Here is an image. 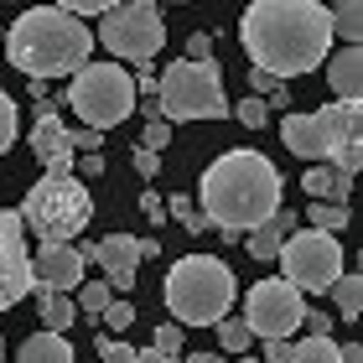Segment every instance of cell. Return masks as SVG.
Masks as SVG:
<instances>
[{
  "label": "cell",
  "mask_w": 363,
  "mask_h": 363,
  "mask_svg": "<svg viewBox=\"0 0 363 363\" xmlns=\"http://www.w3.org/2000/svg\"><path fill=\"white\" fill-rule=\"evenodd\" d=\"M239 42L255 68L301 78L333 52V11L327 0H250L239 16Z\"/></svg>",
  "instance_id": "cell-1"
},
{
  "label": "cell",
  "mask_w": 363,
  "mask_h": 363,
  "mask_svg": "<svg viewBox=\"0 0 363 363\" xmlns=\"http://www.w3.org/2000/svg\"><path fill=\"white\" fill-rule=\"evenodd\" d=\"M280 167H270V156L250 151V145H239V151H223L213 167L203 172L197 182V213L208 218V228H218V239L234 244L239 234H250L270 218L280 208Z\"/></svg>",
  "instance_id": "cell-2"
},
{
  "label": "cell",
  "mask_w": 363,
  "mask_h": 363,
  "mask_svg": "<svg viewBox=\"0 0 363 363\" xmlns=\"http://www.w3.org/2000/svg\"><path fill=\"white\" fill-rule=\"evenodd\" d=\"M0 42H6L11 68L26 73V78H42V84L73 78L94 57V26H84V16H73L62 6L21 11L6 31H0Z\"/></svg>",
  "instance_id": "cell-3"
},
{
  "label": "cell",
  "mask_w": 363,
  "mask_h": 363,
  "mask_svg": "<svg viewBox=\"0 0 363 363\" xmlns=\"http://www.w3.org/2000/svg\"><path fill=\"white\" fill-rule=\"evenodd\" d=\"M234 296L239 275L218 255H187L167 270V311L177 327H213L218 317H228Z\"/></svg>",
  "instance_id": "cell-4"
},
{
  "label": "cell",
  "mask_w": 363,
  "mask_h": 363,
  "mask_svg": "<svg viewBox=\"0 0 363 363\" xmlns=\"http://www.w3.org/2000/svg\"><path fill=\"white\" fill-rule=\"evenodd\" d=\"M94 218V197L84 177L73 172H42V182L21 197V223L42 244H73Z\"/></svg>",
  "instance_id": "cell-5"
},
{
  "label": "cell",
  "mask_w": 363,
  "mask_h": 363,
  "mask_svg": "<svg viewBox=\"0 0 363 363\" xmlns=\"http://www.w3.org/2000/svg\"><path fill=\"white\" fill-rule=\"evenodd\" d=\"M156 109L167 125L182 120H223L228 114V94H223V73L213 57H177L172 68L156 73Z\"/></svg>",
  "instance_id": "cell-6"
},
{
  "label": "cell",
  "mask_w": 363,
  "mask_h": 363,
  "mask_svg": "<svg viewBox=\"0 0 363 363\" xmlns=\"http://www.w3.org/2000/svg\"><path fill=\"white\" fill-rule=\"evenodd\" d=\"M68 109L89 130H114L135 114V78L120 62H84L68 84Z\"/></svg>",
  "instance_id": "cell-7"
},
{
  "label": "cell",
  "mask_w": 363,
  "mask_h": 363,
  "mask_svg": "<svg viewBox=\"0 0 363 363\" xmlns=\"http://www.w3.org/2000/svg\"><path fill=\"white\" fill-rule=\"evenodd\" d=\"M363 109L348 99H333L327 109H296L280 120V140L296 161H327L342 140H358Z\"/></svg>",
  "instance_id": "cell-8"
},
{
  "label": "cell",
  "mask_w": 363,
  "mask_h": 363,
  "mask_svg": "<svg viewBox=\"0 0 363 363\" xmlns=\"http://www.w3.org/2000/svg\"><path fill=\"white\" fill-rule=\"evenodd\" d=\"M94 42H104L109 57H125V62H151L161 47H167V21H161V6L156 0H120L99 16L94 26Z\"/></svg>",
  "instance_id": "cell-9"
},
{
  "label": "cell",
  "mask_w": 363,
  "mask_h": 363,
  "mask_svg": "<svg viewBox=\"0 0 363 363\" xmlns=\"http://www.w3.org/2000/svg\"><path fill=\"white\" fill-rule=\"evenodd\" d=\"M280 270L301 296H322L333 286V275L342 270V244L322 228H306V234H286L280 239Z\"/></svg>",
  "instance_id": "cell-10"
},
{
  "label": "cell",
  "mask_w": 363,
  "mask_h": 363,
  "mask_svg": "<svg viewBox=\"0 0 363 363\" xmlns=\"http://www.w3.org/2000/svg\"><path fill=\"white\" fill-rule=\"evenodd\" d=\"M306 317V296L291 286L286 275L280 280H259L244 296V322H250L255 337H291Z\"/></svg>",
  "instance_id": "cell-11"
},
{
  "label": "cell",
  "mask_w": 363,
  "mask_h": 363,
  "mask_svg": "<svg viewBox=\"0 0 363 363\" xmlns=\"http://www.w3.org/2000/svg\"><path fill=\"white\" fill-rule=\"evenodd\" d=\"M78 255L94 259V265L104 270L109 291H130V286H135V275H140V265L161 255V244L156 239H135V234H104L99 244H84Z\"/></svg>",
  "instance_id": "cell-12"
},
{
  "label": "cell",
  "mask_w": 363,
  "mask_h": 363,
  "mask_svg": "<svg viewBox=\"0 0 363 363\" xmlns=\"http://www.w3.org/2000/svg\"><path fill=\"white\" fill-rule=\"evenodd\" d=\"M31 250H26V223L21 213L0 208V311L21 306V296H31Z\"/></svg>",
  "instance_id": "cell-13"
},
{
  "label": "cell",
  "mask_w": 363,
  "mask_h": 363,
  "mask_svg": "<svg viewBox=\"0 0 363 363\" xmlns=\"http://www.w3.org/2000/svg\"><path fill=\"white\" fill-rule=\"evenodd\" d=\"M26 265H31V291H68L73 296L89 259L78 255V244H42Z\"/></svg>",
  "instance_id": "cell-14"
},
{
  "label": "cell",
  "mask_w": 363,
  "mask_h": 363,
  "mask_svg": "<svg viewBox=\"0 0 363 363\" xmlns=\"http://www.w3.org/2000/svg\"><path fill=\"white\" fill-rule=\"evenodd\" d=\"M26 145H31V156H37L47 172H73V156H78V151H73V130L62 125L57 109H42V114H37Z\"/></svg>",
  "instance_id": "cell-15"
},
{
  "label": "cell",
  "mask_w": 363,
  "mask_h": 363,
  "mask_svg": "<svg viewBox=\"0 0 363 363\" xmlns=\"http://www.w3.org/2000/svg\"><path fill=\"white\" fill-rule=\"evenodd\" d=\"M327 62V84H333L337 99H348V104H358L363 99V47L358 42H342L333 57H322Z\"/></svg>",
  "instance_id": "cell-16"
},
{
  "label": "cell",
  "mask_w": 363,
  "mask_h": 363,
  "mask_svg": "<svg viewBox=\"0 0 363 363\" xmlns=\"http://www.w3.org/2000/svg\"><path fill=\"white\" fill-rule=\"evenodd\" d=\"M301 192L311 197V203H353V177L333 172L327 161H306V177H301Z\"/></svg>",
  "instance_id": "cell-17"
},
{
  "label": "cell",
  "mask_w": 363,
  "mask_h": 363,
  "mask_svg": "<svg viewBox=\"0 0 363 363\" xmlns=\"http://www.w3.org/2000/svg\"><path fill=\"white\" fill-rule=\"evenodd\" d=\"M16 363H73V342H68V333H31L26 342H21V353H16Z\"/></svg>",
  "instance_id": "cell-18"
},
{
  "label": "cell",
  "mask_w": 363,
  "mask_h": 363,
  "mask_svg": "<svg viewBox=\"0 0 363 363\" xmlns=\"http://www.w3.org/2000/svg\"><path fill=\"white\" fill-rule=\"evenodd\" d=\"M327 296L337 301V317L342 322H358V311H363V275L358 270H337L333 286H327Z\"/></svg>",
  "instance_id": "cell-19"
},
{
  "label": "cell",
  "mask_w": 363,
  "mask_h": 363,
  "mask_svg": "<svg viewBox=\"0 0 363 363\" xmlns=\"http://www.w3.org/2000/svg\"><path fill=\"white\" fill-rule=\"evenodd\" d=\"M42 296V327L47 333H68V327L78 322V306L68 291H37Z\"/></svg>",
  "instance_id": "cell-20"
},
{
  "label": "cell",
  "mask_w": 363,
  "mask_h": 363,
  "mask_svg": "<svg viewBox=\"0 0 363 363\" xmlns=\"http://www.w3.org/2000/svg\"><path fill=\"white\" fill-rule=\"evenodd\" d=\"M333 11V42H358L363 37V0H337Z\"/></svg>",
  "instance_id": "cell-21"
},
{
  "label": "cell",
  "mask_w": 363,
  "mask_h": 363,
  "mask_svg": "<svg viewBox=\"0 0 363 363\" xmlns=\"http://www.w3.org/2000/svg\"><path fill=\"white\" fill-rule=\"evenodd\" d=\"M114 301V291H109V280H78L73 286V306H78V317H99Z\"/></svg>",
  "instance_id": "cell-22"
},
{
  "label": "cell",
  "mask_w": 363,
  "mask_h": 363,
  "mask_svg": "<svg viewBox=\"0 0 363 363\" xmlns=\"http://www.w3.org/2000/svg\"><path fill=\"white\" fill-rule=\"evenodd\" d=\"M291 363H342V348L333 337H301V342H291Z\"/></svg>",
  "instance_id": "cell-23"
},
{
  "label": "cell",
  "mask_w": 363,
  "mask_h": 363,
  "mask_svg": "<svg viewBox=\"0 0 363 363\" xmlns=\"http://www.w3.org/2000/svg\"><path fill=\"white\" fill-rule=\"evenodd\" d=\"M306 218H311V228H322V234H342V228L353 223V208H342V203H306Z\"/></svg>",
  "instance_id": "cell-24"
},
{
  "label": "cell",
  "mask_w": 363,
  "mask_h": 363,
  "mask_svg": "<svg viewBox=\"0 0 363 363\" xmlns=\"http://www.w3.org/2000/svg\"><path fill=\"white\" fill-rule=\"evenodd\" d=\"M213 327H218V342H223V353H250L255 333H250V322H244V317H218Z\"/></svg>",
  "instance_id": "cell-25"
},
{
  "label": "cell",
  "mask_w": 363,
  "mask_h": 363,
  "mask_svg": "<svg viewBox=\"0 0 363 363\" xmlns=\"http://www.w3.org/2000/svg\"><path fill=\"white\" fill-rule=\"evenodd\" d=\"M250 84H255V94H259V99L270 94V104H275V109H291L286 78H275V73H265V68H250Z\"/></svg>",
  "instance_id": "cell-26"
},
{
  "label": "cell",
  "mask_w": 363,
  "mask_h": 363,
  "mask_svg": "<svg viewBox=\"0 0 363 363\" xmlns=\"http://www.w3.org/2000/svg\"><path fill=\"white\" fill-rule=\"evenodd\" d=\"M167 213H172L177 223H187V234H213V228H208V218L192 208V197H187V192H177L172 203H167Z\"/></svg>",
  "instance_id": "cell-27"
},
{
  "label": "cell",
  "mask_w": 363,
  "mask_h": 363,
  "mask_svg": "<svg viewBox=\"0 0 363 363\" xmlns=\"http://www.w3.org/2000/svg\"><path fill=\"white\" fill-rule=\"evenodd\" d=\"M228 109L239 114V125H244V130H265V125H270V104H265V99H259V94L239 99V104H228Z\"/></svg>",
  "instance_id": "cell-28"
},
{
  "label": "cell",
  "mask_w": 363,
  "mask_h": 363,
  "mask_svg": "<svg viewBox=\"0 0 363 363\" xmlns=\"http://www.w3.org/2000/svg\"><path fill=\"white\" fill-rule=\"evenodd\" d=\"M327 167L342 172V177H358V167H363V135H358V140H342L337 151L327 156Z\"/></svg>",
  "instance_id": "cell-29"
},
{
  "label": "cell",
  "mask_w": 363,
  "mask_h": 363,
  "mask_svg": "<svg viewBox=\"0 0 363 363\" xmlns=\"http://www.w3.org/2000/svg\"><path fill=\"white\" fill-rule=\"evenodd\" d=\"M16 130H21V120H16V99L0 89V156L16 145Z\"/></svg>",
  "instance_id": "cell-30"
},
{
  "label": "cell",
  "mask_w": 363,
  "mask_h": 363,
  "mask_svg": "<svg viewBox=\"0 0 363 363\" xmlns=\"http://www.w3.org/2000/svg\"><path fill=\"white\" fill-rule=\"evenodd\" d=\"M250 255H255V259H275V255H280V234H275L270 223L250 228Z\"/></svg>",
  "instance_id": "cell-31"
},
{
  "label": "cell",
  "mask_w": 363,
  "mask_h": 363,
  "mask_svg": "<svg viewBox=\"0 0 363 363\" xmlns=\"http://www.w3.org/2000/svg\"><path fill=\"white\" fill-rule=\"evenodd\" d=\"M99 322H104L109 333H125V327L135 322V306H130V301H120V296H114V301H109L104 311H99Z\"/></svg>",
  "instance_id": "cell-32"
},
{
  "label": "cell",
  "mask_w": 363,
  "mask_h": 363,
  "mask_svg": "<svg viewBox=\"0 0 363 363\" xmlns=\"http://www.w3.org/2000/svg\"><path fill=\"white\" fill-rule=\"evenodd\" d=\"M99 363H135V348L120 342V337H104V333H99Z\"/></svg>",
  "instance_id": "cell-33"
},
{
  "label": "cell",
  "mask_w": 363,
  "mask_h": 363,
  "mask_svg": "<svg viewBox=\"0 0 363 363\" xmlns=\"http://www.w3.org/2000/svg\"><path fill=\"white\" fill-rule=\"evenodd\" d=\"M140 145H145V151H167V145H172V125L161 120V114H156V120H145V135H140Z\"/></svg>",
  "instance_id": "cell-34"
},
{
  "label": "cell",
  "mask_w": 363,
  "mask_h": 363,
  "mask_svg": "<svg viewBox=\"0 0 363 363\" xmlns=\"http://www.w3.org/2000/svg\"><path fill=\"white\" fill-rule=\"evenodd\" d=\"M52 6L73 11V16H104L109 6H120V0H52Z\"/></svg>",
  "instance_id": "cell-35"
},
{
  "label": "cell",
  "mask_w": 363,
  "mask_h": 363,
  "mask_svg": "<svg viewBox=\"0 0 363 363\" xmlns=\"http://www.w3.org/2000/svg\"><path fill=\"white\" fill-rule=\"evenodd\" d=\"M130 167H135L140 177H156V172H161V151H145V145H135V156H130Z\"/></svg>",
  "instance_id": "cell-36"
},
{
  "label": "cell",
  "mask_w": 363,
  "mask_h": 363,
  "mask_svg": "<svg viewBox=\"0 0 363 363\" xmlns=\"http://www.w3.org/2000/svg\"><path fill=\"white\" fill-rule=\"evenodd\" d=\"M259 363H291V337H265V358Z\"/></svg>",
  "instance_id": "cell-37"
},
{
  "label": "cell",
  "mask_w": 363,
  "mask_h": 363,
  "mask_svg": "<svg viewBox=\"0 0 363 363\" xmlns=\"http://www.w3.org/2000/svg\"><path fill=\"white\" fill-rule=\"evenodd\" d=\"M156 348H167V353H182V327H177V322L156 327Z\"/></svg>",
  "instance_id": "cell-38"
},
{
  "label": "cell",
  "mask_w": 363,
  "mask_h": 363,
  "mask_svg": "<svg viewBox=\"0 0 363 363\" xmlns=\"http://www.w3.org/2000/svg\"><path fill=\"white\" fill-rule=\"evenodd\" d=\"M99 145H104V130H73V151H99Z\"/></svg>",
  "instance_id": "cell-39"
},
{
  "label": "cell",
  "mask_w": 363,
  "mask_h": 363,
  "mask_svg": "<svg viewBox=\"0 0 363 363\" xmlns=\"http://www.w3.org/2000/svg\"><path fill=\"white\" fill-rule=\"evenodd\" d=\"M301 322L311 327V337H333V322H337V317H327V311H306Z\"/></svg>",
  "instance_id": "cell-40"
},
{
  "label": "cell",
  "mask_w": 363,
  "mask_h": 363,
  "mask_svg": "<svg viewBox=\"0 0 363 363\" xmlns=\"http://www.w3.org/2000/svg\"><path fill=\"white\" fill-rule=\"evenodd\" d=\"M140 213H145L151 223H161V218H167V203H161L156 192H140Z\"/></svg>",
  "instance_id": "cell-41"
},
{
  "label": "cell",
  "mask_w": 363,
  "mask_h": 363,
  "mask_svg": "<svg viewBox=\"0 0 363 363\" xmlns=\"http://www.w3.org/2000/svg\"><path fill=\"white\" fill-rule=\"evenodd\" d=\"M213 52V37H208V31H192V37H187V52H182V57H208Z\"/></svg>",
  "instance_id": "cell-42"
},
{
  "label": "cell",
  "mask_w": 363,
  "mask_h": 363,
  "mask_svg": "<svg viewBox=\"0 0 363 363\" xmlns=\"http://www.w3.org/2000/svg\"><path fill=\"white\" fill-rule=\"evenodd\" d=\"M78 172L84 177H104V151H84L78 156Z\"/></svg>",
  "instance_id": "cell-43"
},
{
  "label": "cell",
  "mask_w": 363,
  "mask_h": 363,
  "mask_svg": "<svg viewBox=\"0 0 363 363\" xmlns=\"http://www.w3.org/2000/svg\"><path fill=\"white\" fill-rule=\"evenodd\" d=\"M135 363H182V353H167V348H135Z\"/></svg>",
  "instance_id": "cell-44"
},
{
  "label": "cell",
  "mask_w": 363,
  "mask_h": 363,
  "mask_svg": "<svg viewBox=\"0 0 363 363\" xmlns=\"http://www.w3.org/2000/svg\"><path fill=\"white\" fill-rule=\"evenodd\" d=\"M135 94L156 99V73H151V68H140V78H135Z\"/></svg>",
  "instance_id": "cell-45"
},
{
  "label": "cell",
  "mask_w": 363,
  "mask_h": 363,
  "mask_svg": "<svg viewBox=\"0 0 363 363\" xmlns=\"http://www.w3.org/2000/svg\"><path fill=\"white\" fill-rule=\"evenodd\" d=\"M342 363H363V348H358V342H348V348H342Z\"/></svg>",
  "instance_id": "cell-46"
},
{
  "label": "cell",
  "mask_w": 363,
  "mask_h": 363,
  "mask_svg": "<svg viewBox=\"0 0 363 363\" xmlns=\"http://www.w3.org/2000/svg\"><path fill=\"white\" fill-rule=\"evenodd\" d=\"M182 363H223V358H218V353H187Z\"/></svg>",
  "instance_id": "cell-47"
},
{
  "label": "cell",
  "mask_w": 363,
  "mask_h": 363,
  "mask_svg": "<svg viewBox=\"0 0 363 363\" xmlns=\"http://www.w3.org/2000/svg\"><path fill=\"white\" fill-rule=\"evenodd\" d=\"M234 363H259V358H244V353H234Z\"/></svg>",
  "instance_id": "cell-48"
},
{
  "label": "cell",
  "mask_w": 363,
  "mask_h": 363,
  "mask_svg": "<svg viewBox=\"0 0 363 363\" xmlns=\"http://www.w3.org/2000/svg\"><path fill=\"white\" fill-rule=\"evenodd\" d=\"M333 6H337V0H333Z\"/></svg>",
  "instance_id": "cell-49"
}]
</instances>
